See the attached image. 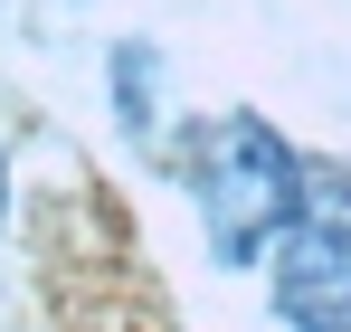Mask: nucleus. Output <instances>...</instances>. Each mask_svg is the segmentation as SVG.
Here are the masks:
<instances>
[{"label":"nucleus","instance_id":"obj_1","mask_svg":"<svg viewBox=\"0 0 351 332\" xmlns=\"http://www.w3.org/2000/svg\"><path fill=\"white\" fill-rule=\"evenodd\" d=\"M190 200H199V228L228 266H266L276 237L294 228V209H304V162L285 152V133L266 114H219L209 143H199Z\"/></svg>","mask_w":351,"mask_h":332},{"label":"nucleus","instance_id":"obj_2","mask_svg":"<svg viewBox=\"0 0 351 332\" xmlns=\"http://www.w3.org/2000/svg\"><path fill=\"white\" fill-rule=\"evenodd\" d=\"M266 285L294 332H351V190H304L294 228L266 257Z\"/></svg>","mask_w":351,"mask_h":332},{"label":"nucleus","instance_id":"obj_3","mask_svg":"<svg viewBox=\"0 0 351 332\" xmlns=\"http://www.w3.org/2000/svg\"><path fill=\"white\" fill-rule=\"evenodd\" d=\"M0 209H10V162H0Z\"/></svg>","mask_w":351,"mask_h":332}]
</instances>
